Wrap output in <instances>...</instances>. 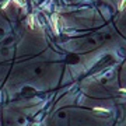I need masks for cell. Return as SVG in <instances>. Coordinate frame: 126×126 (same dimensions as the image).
I'll list each match as a JSON object with an SVG mask.
<instances>
[{
	"label": "cell",
	"instance_id": "6da1fadb",
	"mask_svg": "<svg viewBox=\"0 0 126 126\" xmlns=\"http://www.w3.org/2000/svg\"><path fill=\"white\" fill-rule=\"evenodd\" d=\"M28 24H30V27H31V28H34V27H35V24H34V16L28 17Z\"/></svg>",
	"mask_w": 126,
	"mask_h": 126
},
{
	"label": "cell",
	"instance_id": "7a4b0ae2",
	"mask_svg": "<svg viewBox=\"0 0 126 126\" xmlns=\"http://www.w3.org/2000/svg\"><path fill=\"white\" fill-rule=\"evenodd\" d=\"M123 4H125V0H121V3H119V10H123Z\"/></svg>",
	"mask_w": 126,
	"mask_h": 126
},
{
	"label": "cell",
	"instance_id": "3957f363",
	"mask_svg": "<svg viewBox=\"0 0 126 126\" xmlns=\"http://www.w3.org/2000/svg\"><path fill=\"white\" fill-rule=\"evenodd\" d=\"M95 111H98V112H104L105 109H104V108H95Z\"/></svg>",
	"mask_w": 126,
	"mask_h": 126
}]
</instances>
